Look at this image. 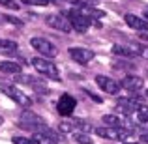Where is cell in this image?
Here are the masks:
<instances>
[{
    "mask_svg": "<svg viewBox=\"0 0 148 144\" xmlns=\"http://www.w3.org/2000/svg\"><path fill=\"white\" fill-rule=\"evenodd\" d=\"M23 4H28V6H54V4H58V0H23Z\"/></svg>",
    "mask_w": 148,
    "mask_h": 144,
    "instance_id": "d6986e66",
    "label": "cell"
},
{
    "mask_svg": "<svg viewBox=\"0 0 148 144\" xmlns=\"http://www.w3.org/2000/svg\"><path fill=\"white\" fill-rule=\"evenodd\" d=\"M32 66L38 73L45 75L47 79H53V81H60V71H58L56 64L49 60V58H43V56H38V58H32Z\"/></svg>",
    "mask_w": 148,
    "mask_h": 144,
    "instance_id": "6da1fadb",
    "label": "cell"
},
{
    "mask_svg": "<svg viewBox=\"0 0 148 144\" xmlns=\"http://www.w3.org/2000/svg\"><path fill=\"white\" fill-rule=\"evenodd\" d=\"M30 45H32V49H36L43 58H54L58 54L56 45H54L53 41L45 40V38H32V40H30Z\"/></svg>",
    "mask_w": 148,
    "mask_h": 144,
    "instance_id": "3957f363",
    "label": "cell"
},
{
    "mask_svg": "<svg viewBox=\"0 0 148 144\" xmlns=\"http://www.w3.org/2000/svg\"><path fill=\"white\" fill-rule=\"evenodd\" d=\"M17 49H19V45L15 43V41H11V40H0V53L11 54V53H17Z\"/></svg>",
    "mask_w": 148,
    "mask_h": 144,
    "instance_id": "2e32d148",
    "label": "cell"
},
{
    "mask_svg": "<svg viewBox=\"0 0 148 144\" xmlns=\"http://www.w3.org/2000/svg\"><path fill=\"white\" fill-rule=\"evenodd\" d=\"M0 6L10 8V10H17V8H19V4L15 2V0H0Z\"/></svg>",
    "mask_w": 148,
    "mask_h": 144,
    "instance_id": "ffe728a7",
    "label": "cell"
},
{
    "mask_svg": "<svg viewBox=\"0 0 148 144\" xmlns=\"http://www.w3.org/2000/svg\"><path fill=\"white\" fill-rule=\"evenodd\" d=\"M0 71L2 73H10V75H19L21 73V64H17V62H0Z\"/></svg>",
    "mask_w": 148,
    "mask_h": 144,
    "instance_id": "9a60e30c",
    "label": "cell"
},
{
    "mask_svg": "<svg viewBox=\"0 0 148 144\" xmlns=\"http://www.w3.org/2000/svg\"><path fill=\"white\" fill-rule=\"evenodd\" d=\"M73 139H75L79 144H92L90 135L84 133V131H75V133H73Z\"/></svg>",
    "mask_w": 148,
    "mask_h": 144,
    "instance_id": "ac0fdd59",
    "label": "cell"
},
{
    "mask_svg": "<svg viewBox=\"0 0 148 144\" xmlns=\"http://www.w3.org/2000/svg\"><path fill=\"white\" fill-rule=\"evenodd\" d=\"M75 107H77V101L71 94H62L60 99H58V103H56V111L60 112L62 116H69L75 111Z\"/></svg>",
    "mask_w": 148,
    "mask_h": 144,
    "instance_id": "9c48e42d",
    "label": "cell"
},
{
    "mask_svg": "<svg viewBox=\"0 0 148 144\" xmlns=\"http://www.w3.org/2000/svg\"><path fill=\"white\" fill-rule=\"evenodd\" d=\"M124 144H141V142H124Z\"/></svg>",
    "mask_w": 148,
    "mask_h": 144,
    "instance_id": "cb8c5ba5",
    "label": "cell"
},
{
    "mask_svg": "<svg viewBox=\"0 0 148 144\" xmlns=\"http://www.w3.org/2000/svg\"><path fill=\"white\" fill-rule=\"evenodd\" d=\"M143 15H145V19H146V21H148V8H146L145 11H143Z\"/></svg>",
    "mask_w": 148,
    "mask_h": 144,
    "instance_id": "603a6c76",
    "label": "cell"
},
{
    "mask_svg": "<svg viewBox=\"0 0 148 144\" xmlns=\"http://www.w3.org/2000/svg\"><path fill=\"white\" fill-rule=\"evenodd\" d=\"M131 131L120 129V127H98L96 135H99L101 139H109V141H126L130 139Z\"/></svg>",
    "mask_w": 148,
    "mask_h": 144,
    "instance_id": "277c9868",
    "label": "cell"
},
{
    "mask_svg": "<svg viewBox=\"0 0 148 144\" xmlns=\"http://www.w3.org/2000/svg\"><path fill=\"white\" fill-rule=\"evenodd\" d=\"M0 126H2V116H0Z\"/></svg>",
    "mask_w": 148,
    "mask_h": 144,
    "instance_id": "d4e9b609",
    "label": "cell"
},
{
    "mask_svg": "<svg viewBox=\"0 0 148 144\" xmlns=\"http://www.w3.org/2000/svg\"><path fill=\"white\" fill-rule=\"evenodd\" d=\"M141 139H143V142H148V133H145V135H141Z\"/></svg>",
    "mask_w": 148,
    "mask_h": 144,
    "instance_id": "7402d4cb",
    "label": "cell"
},
{
    "mask_svg": "<svg viewBox=\"0 0 148 144\" xmlns=\"http://www.w3.org/2000/svg\"><path fill=\"white\" fill-rule=\"evenodd\" d=\"M96 84H98L105 94H111V96H116L120 92V88H122V84H120V83H116L114 79L105 77V75H98V77H96Z\"/></svg>",
    "mask_w": 148,
    "mask_h": 144,
    "instance_id": "52a82bcc",
    "label": "cell"
},
{
    "mask_svg": "<svg viewBox=\"0 0 148 144\" xmlns=\"http://www.w3.org/2000/svg\"><path fill=\"white\" fill-rule=\"evenodd\" d=\"M124 21H126V25L130 26V28L139 30V32H148V21L145 17H139V15H135V13H127L126 17H124Z\"/></svg>",
    "mask_w": 148,
    "mask_h": 144,
    "instance_id": "7c38bea8",
    "label": "cell"
},
{
    "mask_svg": "<svg viewBox=\"0 0 148 144\" xmlns=\"http://www.w3.org/2000/svg\"><path fill=\"white\" fill-rule=\"evenodd\" d=\"M120 84H122V88L127 90V92H139L143 86H145V81H143L141 77H137V75H127V77L122 79Z\"/></svg>",
    "mask_w": 148,
    "mask_h": 144,
    "instance_id": "5bb4252c",
    "label": "cell"
},
{
    "mask_svg": "<svg viewBox=\"0 0 148 144\" xmlns=\"http://www.w3.org/2000/svg\"><path fill=\"white\" fill-rule=\"evenodd\" d=\"M112 53L114 54H118V56H135L137 54V51L135 49H127V47H122V45H114L112 47Z\"/></svg>",
    "mask_w": 148,
    "mask_h": 144,
    "instance_id": "e0dca14e",
    "label": "cell"
},
{
    "mask_svg": "<svg viewBox=\"0 0 148 144\" xmlns=\"http://www.w3.org/2000/svg\"><path fill=\"white\" fill-rule=\"evenodd\" d=\"M19 126H21L23 129H30L32 133H40V131L47 129V126H45V120L41 118V116L34 114L32 111H25V112H23Z\"/></svg>",
    "mask_w": 148,
    "mask_h": 144,
    "instance_id": "7a4b0ae2",
    "label": "cell"
},
{
    "mask_svg": "<svg viewBox=\"0 0 148 144\" xmlns=\"http://www.w3.org/2000/svg\"><path fill=\"white\" fill-rule=\"evenodd\" d=\"M32 141L36 144H58V135L54 133L53 129H43L40 133H34L32 135Z\"/></svg>",
    "mask_w": 148,
    "mask_h": 144,
    "instance_id": "4fadbf2b",
    "label": "cell"
},
{
    "mask_svg": "<svg viewBox=\"0 0 148 144\" xmlns=\"http://www.w3.org/2000/svg\"><path fill=\"white\" fill-rule=\"evenodd\" d=\"M68 53L77 64H83V66H86L88 62L94 60V53L90 49H84V47H69Z\"/></svg>",
    "mask_w": 148,
    "mask_h": 144,
    "instance_id": "30bf717a",
    "label": "cell"
},
{
    "mask_svg": "<svg viewBox=\"0 0 148 144\" xmlns=\"http://www.w3.org/2000/svg\"><path fill=\"white\" fill-rule=\"evenodd\" d=\"M13 144H36V142L26 137H13Z\"/></svg>",
    "mask_w": 148,
    "mask_h": 144,
    "instance_id": "44dd1931",
    "label": "cell"
},
{
    "mask_svg": "<svg viewBox=\"0 0 148 144\" xmlns=\"http://www.w3.org/2000/svg\"><path fill=\"white\" fill-rule=\"evenodd\" d=\"M47 25L53 26V28H56V30H60V32H64V34H68V32L73 30L69 19H66L64 15H49L47 17Z\"/></svg>",
    "mask_w": 148,
    "mask_h": 144,
    "instance_id": "8fae6325",
    "label": "cell"
},
{
    "mask_svg": "<svg viewBox=\"0 0 148 144\" xmlns=\"http://www.w3.org/2000/svg\"><path fill=\"white\" fill-rule=\"evenodd\" d=\"M68 19H69V23H71V28L77 30V32H86L88 26H90V19H88L84 13L77 11V10H71V11H69V13H68Z\"/></svg>",
    "mask_w": 148,
    "mask_h": 144,
    "instance_id": "5b68a950",
    "label": "cell"
},
{
    "mask_svg": "<svg viewBox=\"0 0 148 144\" xmlns=\"http://www.w3.org/2000/svg\"><path fill=\"white\" fill-rule=\"evenodd\" d=\"M146 97H148V90H146Z\"/></svg>",
    "mask_w": 148,
    "mask_h": 144,
    "instance_id": "484cf974",
    "label": "cell"
},
{
    "mask_svg": "<svg viewBox=\"0 0 148 144\" xmlns=\"http://www.w3.org/2000/svg\"><path fill=\"white\" fill-rule=\"evenodd\" d=\"M103 124H107L109 127H120V129H126V131L135 129V124H131L130 120L124 118V116H116V114H105Z\"/></svg>",
    "mask_w": 148,
    "mask_h": 144,
    "instance_id": "ba28073f",
    "label": "cell"
},
{
    "mask_svg": "<svg viewBox=\"0 0 148 144\" xmlns=\"http://www.w3.org/2000/svg\"><path fill=\"white\" fill-rule=\"evenodd\" d=\"M2 92L10 97V99H13L15 103H19L21 107H30V105H32L30 96H26L25 92H21L19 88H15V86H6V84H4V86H2Z\"/></svg>",
    "mask_w": 148,
    "mask_h": 144,
    "instance_id": "8992f818",
    "label": "cell"
}]
</instances>
